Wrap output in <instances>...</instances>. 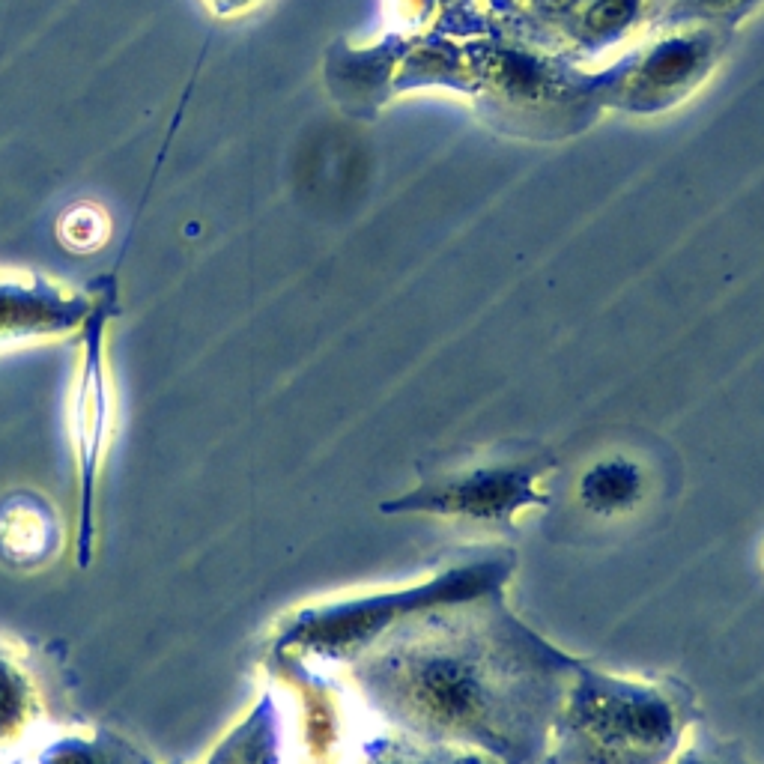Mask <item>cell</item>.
<instances>
[{"label":"cell","mask_w":764,"mask_h":764,"mask_svg":"<svg viewBox=\"0 0 764 764\" xmlns=\"http://www.w3.org/2000/svg\"><path fill=\"white\" fill-rule=\"evenodd\" d=\"M490 594L424 609L382 633L368 687L430 744H472L505 764L541 756L571 666Z\"/></svg>","instance_id":"6da1fadb"},{"label":"cell","mask_w":764,"mask_h":764,"mask_svg":"<svg viewBox=\"0 0 764 764\" xmlns=\"http://www.w3.org/2000/svg\"><path fill=\"white\" fill-rule=\"evenodd\" d=\"M550 729L553 764H663L684 720L678 702L657 687L579 666Z\"/></svg>","instance_id":"7a4b0ae2"},{"label":"cell","mask_w":764,"mask_h":764,"mask_svg":"<svg viewBox=\"0 0 764 764\" xmlns=\"http://www.w3.org/2000/svg\"><path fill=\"white\" fill-rule=\"evenodd\" d=\"M541 502L529 469H481L442 484H427L412 496L385 505V511H427L478 523H508L517 511Z\"/></svg>","instance_id":"3957f363"},{"label":"cell","mask_w":764,"mask_h":764,"mask_svg":"<svg viewBox=\"0 0 764 764\" xmlns=\"http://www.w3.org/2000/svg\"><path fill=\"white\" fill-rule=\"evenodd\" d=\"M645 499V475L633 460L612 457L594 463L579 478V502L597 517L630 514Z\"/></svg>","instance_id":"277c9868"},{"label":"cell","mask_w":764,"mask_h":764,"mask_svg":"<svg viewBox=\"0 0 764 764\" xmlns=\"http://www.w3.org/2000/svg\"><path fill=\"white\" fill-rule=\"evenodd\" d=\"M60 224H69V230H60L63 242L75 251H90L96 245L105 242V233H108V221L99 209L93 206H75L63 215Z\"/></svg>","instance_id":"5b68a950"},{"label":"cell","mask_w":764,"mask_h":764,"mask_svg":"<svg viewBox=\"0 0 764 764\" xmlns=\"http://www.w3.org/2000/svg\"><path fill=\"white\" fill-rule=\"evenodd\" d=\"M636 6H639L636 0H597L588 9L585 21H588L591 30L609 33V30H618V27L630 24V18L636 15Z\"/></svg>","instance_id":"8992f818"},{"label":"cell","mask_w":764,"mask_h":764,"mask_svg":"<svg viewBox=\"0 0 764 764\" xmlns=\"http://www.w3.org/2000/svg\"><path fill=\"white\" fill-rule=\"evenodd\" d=\"M544 12H565V9H571L573 0H535Z\"/></svg>","instance_id":"52a82bcc"},{"label":"cell","mask_w":764,"mask_h":764,"mask_svg":"<svg viewBox=\"0 0 764 764\" xmlns=\"http://www.w3.org/2000/svg\"><path fill=\"white\" fill-rule=\"evenodd\" d=\"M57 764H90L84 756H66V759H60Z\"/></svg>","instance_id":"ba28073f"},{"label":"cell","mask_w":764,"mask_h":764,"mask_svg":"<svg viewBox=\"0 0 764 764\" xmlns=\"http://www.w3.org/2000/svg\"><path fill=\"white\" fill-rule=\"evenodd\" d=\"M702 3H714V6H720V3H729V0H702Z\"/></svg>","instance_id":"9c48e42d"}]
</instances>
